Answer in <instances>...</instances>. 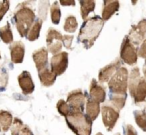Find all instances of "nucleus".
I'll return each mask as SVG.
<instances>
[{"label":"nucleus","mask_w":146,"mask_h":135,"mask_svg":"<svg viewBox=\"0 0 146 135\" xmlns=\"http://www.w3.org/2000/svg\"><path fill=\"white\" fill-rule=\"evenodd\" d=\"M104 26V20L99 16L87 18L82 24L78 34V42L82 43L85 48H90L99 36Z\"/></svg>","instance_id":"1"},{"label":"nucleus","mask_w":146,"mask_h":135,"mask_svg":"<svg viewBox=\"0 0 146 135\" xmlns=\"http://www.w3.org/2000/svg\"><path fill=\"white\" fill-rule=\"evenodd\" d=\"M26 4L27 2L18 5L13 15V20L21 37H27L29 30L35 22L34 11L31 7L26 6Z\"/></svg>","instance_id":"2"},{"label":"nucleus","mask_w":146,"mask_h":135,"mask_svg":"<svg viewBox=\"0 0 146 135\" xmlns=\"http://www.w3.org/2000/svg\"><path fill=\"white\" fill-rule=\"evenodd\" d=\"M68 127L76 135H90L92 130V122L87 115L79 111H71L66 117Z\"/></svg>","instance_id":"3"},{"label":"nucleus","mask_w":146,"mask_h":135,"mask_svg":"<svg viewBox=\"0 0 146 135\" xmlns=\"http://www.w3.org/2000/svg\"><path fill=\"white\" fill-rule=\"evenodd\" d=\"M128 88L135 104L144 102L146 100V80L140 77L138 67H135L131 70L128 79Z\"/></svg>","instance_id":"4"},{"label":"nucleus","mask_w":146,"mask_h":135,"mask_svg":"<svg viewBox=\"0 0 146 135\" xmlns=\"http://www.w3.org/2000/svg\"><path fill=\"white\" fill-rule=\"evenodd\" d=\"M108 87L112 94L126 95L128 88V71L125 67H120L108 82Z\"/></svg>","instance_id":"5"},{"label":"nucleus","mask_w":146,"mask_h":135,"mask_svg":"<svg viewBox=\"0 0 146 135\" xmlns=\"http://www.w3.org/2000/svg\"><path fill=\"white\" fill-rule=\"evenodd\" d=\"M120 58L123 62L128 65H134L137 62L138 59V52L136 47L132 44L127 36L123 39L120 49Z\"/></svg>","instance_id":"6"},{"label":"nucleus","mask_w":146,"mask_h":135,"mask_svg":"<svg viewBox=\"0 0 146 135\" xmlns=\"http://www.w3.org/2000/svg\"><path fill=\"white\" fill-rule=\"evenodd\" d=\"M86 103V96L83 91L77 89L70 92L67 97V104L69 105L71 111H79L83 112L84 105Z\"/></svg>","instance_id":"7"},{"label":"nucleus","mask_w":146,"mask_h":135,"mask_svg":"<svg viewBox=\"0 0 146 135\" xmlns=\"http://www.w3.org/2000/svg\"><path fill=\"white\" fill-rule=\"evenodd\" d=\"M62 39L63 35L58 30L49 28L46 37L47 49H48L49 52H51L54 55L57 54L62 48Z\"/></svg>","instance_id":"8"},{"label":"nucleus","mask_w":146,"mask_h":135,"mask_svg":"<svg viewBox=\"0 0 146 135\" xmlns=\"http://www.w3.org/2000/svg\"><path fill=\"white\" fill-rule=\"evenodd\" d=\"M68 66V53L59 52L51 58V71L56 76L63 74Z\"/></svg>","instance_id":"9"},{"label":"nucleus","mask_w":146,"mask_h":135,"mask_svg":"<svg viewBox=\"0 0 146 135\" xmlns=\"http://www.w3.org/2000/svg\"><path fill=\"white\" fill-rule=\"evenodd\" d=\"M146 34V19H142L136 25H133L129 31L127 37L133 45H139L145 40Z\"/></svg>","instance_id":"10"},{"label":"nucleus","mask_w":146,"mask_h":135,"mask_svg":"<svg viewBox=\"0 0 146 135\" xmlns=\"http://www.w3.org/2000/svg\"><path fill=\"white\" fill-rule=\"evenodd\" d=\"M101 113L103 124L105 125L108 131H111L115 126L118 118H119V112L109 105H103L101 109Z\"/></svg>","instance_id":"11"},{"label":"nucleus","mask_w":146,"mask_h":135,"mask_svg":"<svg viewBox=\"0 0 146 135\" xmlns=\"http://www.w3.org/2000/svg\"><path fill=\"white\" fill-rule=\"evenodd\" d=\"M120 65H121V61H120V59L117 58V59H115L113 62L110 63V64L106 65L105 67L100 69L99 74H98V81H99L100 83L109 82V80L116 73V71L121 67Z\"/></svg>","instance_id":"12"},{"label":"nucleus","mask_w":146,"mask_h":135,"mask_svg":"<svg viewBox=\"0 0 146 135\" xmlns=\"http://www.w3.org/2000/svg\"><path fill=\"white\" fill-rule=\"evenodd\" d=\"M33 60L35 62V66H36L38 72L44 70L45 68H47V63H48V52L47 49L42 47L40 49H37L36 51H34L32 54Z\"/></svg>","instance_id":"13"},{"label":"nucleus","mask_w":146,"mask_h":135,"mask_svg":"<svg viewBox=\"0 0 146 135\" xmlns=\"http://www.w3.org/2000/svg\"><path fill=\"white\" fill-rule=\"evenodd\" d=\"M18 83L22 92L25 95L31 94L34 91V83L32 81L30 73L28 71H23L18 76Z\"/></svg>","instance_id":"14"},{"label":"nucleus","mask_w":146,"mask_h":135,"mask_svg":"<svg viewBox=\"0 0 146 135\" xmlns=\"http://www.w3.org/2000/svg\"><path fill=\"white\" fill-rule=\"evenodd\" d=\"M10 54H11V61L15 64H19L24 59L25 47L21 41L13 42L10 45Z\"/></svg>","instance_id":"15"},{"label":"nucleus","mask_w":146,"mask_h":135,"mask_svg":"<svg viewBox=\"0 0 146 135\" xmlns=\"http://www.w3.org/2000/svg\"><path fill=\"white\" fill-rule=\"evenodd\" d=\"M89 94L90 98H92L93 100L97 101L98 103L104 102L106 97V92L104 90V88L97 83V81H95V79L91 81V84L89 87Z\"/></svg>","instance_id":"16"},{"label":"nucleus","mask_w":146,"mask_h":135,"mask_svg":"<svg viewBox=\"0 0 146 135\" xmlns=\"http://www.w3.org/2000/svg\"><path fill=\"white\" fill-rule=\"evenodd\" d=\"M119 9V2L118 1H110V0H104L103 1V9H102V19L104 21L108 20L112 15Z\"/></svg>","instance_id":"17"},{"label":"nucleus","mask_w":146,"mask_h":135,"mask_svg":"<svg viewBox=\"0 0 146 135\" xmlns=\"http://www.w3.org/2000/svg\"><path fill=\"white\" fill-rule=\"evenodd\" d=\"M86 115L87 117L90 119V120L94 121L96 118L98 117L100 112V106L99 103L97 101L93 100L92 98H87V101H86Z\"/></svg>","instance_id":"18"},{"label":"nucleus","mask_w":146,"mask_h":135,"mask_svg":"<svg viewBox=\"0 0 146 135\" xmlns=\"http://www.w3.org/2000/svg\"><path fill=\"white\" fill-rule=\"evenodd\" d=\"M11 134L12 135H33L32 131L28 126L23 124L19 118L13 119V124L11 126Z\"/></svg>","instance_id":"19"},{"label":"nucleus","mask_w":146,"mask_h":135,"mask_svg":"<svg viewBox=\"0 0 146 135\" xmlns=\"http://www.w3.org/2000/svg\"><path fill=\"white\" fill-rule=\"evenodd\" d=\"M38 76H39V79H40L41 84L46 87L53 85L55 80H56V75L51 70H49L48 68H45L44 70L38 72Z\"/></svg>","instance_id":"20"},{"label":"nucleus","mask_w":146,"mask_h":135,"mask_svg":"<svg viewBox=\"0 0 146 135\" xmlns=\"http://www.w3.org/2000/svg\"><path fill=\"white\" fill-rule=\"evenodd\" d=\"M13 122V117L10 112L5 110H0V126L3 131H7L11 127Z\"/></svg>","instance_id":"21"},{"label":"nucleus","mask_w":146,"mask_h":135,"mask_svg":"<svg viewBox=\"0 0 146 135\" xmlns=\"http://www.w3.org/2000/svg\"><path fill=\"white\" fill-rule=\"evenodd\" d=\"M42 22L43 20H41L40 18H37L35 20L34 24L32 25V27L29 30L28 34H27V39L29 41H35L40 35V30L42 27Z\"/></svg>","instance_id":"22"},{"label":"nucleus","mask_w":146,"mask_h":135,"mask_svg":"<svg viewBox=\"0 0 146 135\" xmlns=\"http://www.w3.org/2000/svg\"><path fill=\"white\" fill-rule=\"evenodd\" d=\"M80 6H81V17L85 21L88 17V14L95 9V1H92V0L80 1Z\"/></svg>","instance_id":"23"},{"label":"nucleus","mask_w":146,"mask_h":135,"mask_svg":"<svg viewBox=\"0 0 146 135\" xmlns=\"http://www.w3.org/2000/svg\"><path fill=\"white\" fill-rule=\"evenodd\" d=\"M0 37L4 43H11L13 41V34L9 23H7L0 28Z\"/></svg>","instance_id":"24"},{"label":"nucleus","mask_w":146,"mask_h":135,"mask_svg":"<svg viewBox=\"0 0 146 135\" xmlns=\"http://www.w3.org/2000/svg\"><path fill=\"white\" fill-rule=\"evenodd\" d=\"M77 27H78L77 20H76V18L73 16V15H69V16L65 19L64 30L66 31V32H69V33L75 32Z\"/></svg>","instance_id":"25"},{"label":"nucleus","mask_w":146,"mask_h":135,"mask_svg":"<svg viewBox=\"0 0 146 135\" xmlns=\"http://www.w3.org/2000/svg\"><path fill=\"white\" fill-rule=\"evenodd\" d=\"M126 97L127 95H114L112 94L110 96V101H111L112 105L115 107L116 109L120 110L124 107L126 102Z\"/></svg>","instance_id":"26"},{"label":"nucleus","mask_w":146,"mask_h":135,"mask_svg":"<svg viewBox=\"0 0 146 135\" xmlns=\"http://www.w3.org/2000/svg\"><path fill=\"white\" fill-rule=\"evenodd\" d=\"M134 117H135V121L138 126L143 131H146V111H135L134 112Z\"/></svg>","instance_id":"27"},{"label":"nucleus","mask_w":146,"mask_h":135,"mask_svg":"<svg viewBox=\"0 0 146 135\" xmlns=\"http://www.w3.org/2000/svg\"><path fill=\"white\" fill-rule=\"evenodd\" d=\"M59 2L55 1L52 4L50 8L51 11V19H52V22L54 24H59V21L61 18V11H60V7H59Z\"/></svg>","instance_id":"28"},{"label":"nucleus","mask_w":146,"mask_h":135,"mask_svg":"<svg viewBox=\"0 0 146 135\" xmlns=\"http://www.w3.org/2000/svg\"><path fill=\"white\" fill-rule=\"evenodd\" d=\"M8 84V72L2 64H0V92L4 91Z\"/></svg>","instance_id":"29"},{"label":"nucleus","mask_w":146,"mask_h":135,"mask_svg":"<svg viewBox=\"0 0 146 135\" xmlns=\"http://www.w3.org/2000/svg\"><path fill=\"white\" fill-rule=\"evenodd\" d=\"M57 110H58V112L64 117H66L67 115L71 112V109H70V107H69V105L67 104L63 99H61V100H59L58 102H57Z\"/></svg>","instance_id":"30"},{"label":"nucleus","mask_w":146,"mask_h":135,"mask_svg":"<svg viewBox=\"0 0 146 135\" xmlns=\"http://www.w3.org/2000/svg\"><path fill=\"white\" fill-rule=\"evenodd\" d=\"M48 5H49L48 1H42V2H40V7H39V9H38L39 18L43 21L46 19L47 10H48Z\"/></svg>","instance_id":"31"},{"label":"nucleus","mask_w":146,"mask_h":135,"mask_svg":"<svg viewBox=\"0 0 146 135\" xmlns=\"http://www.w3.org/2000/svg\"><path fill=\"white\" fill-rule=\"evenodd\" d=\"M9 6H10V2L9 1H1L0 2V21L2 20L5 13L8 11Z\"/></svg>","instance_id":"32"},{"label":"nucleus","mask_w":146,"mask_h":135,"mask_svg":"<svg viewBox=\"0 0 146 135\" xmlns=\"http://www.w3.org/2000/svg\"><path fill=\"white\" fill-rule=\"evenodd\" d=\"M73 41V36L72 35H63V39H62V43L66 48L70 49L71 48V44H72Z\"/></svg>","instance_id":"33"},{"label":"nucleus","mask_w":146,"mask_h":135,"mask_svg":"<svg viewBox=\"0 0 146 135\" xmlns=\"http://www.w3.org/2000/svg\"><path fill=\"white\" fill-rule=\"evenodd\" d=\"M138 56L146 59V39L142 42L141 46L138 49Z\"/></svg>","instance_id":"34"},{"label":"nucleus","mask_w":146,"mask_h":135,"mask_svg":"<svg viewBox=\"0 0 146 135\" xmlns=\"http://www.w3.org/2000/svg\"><path fill=\"white\" fill-rule=\"evenodd\" d=\"M124 132H125V135H137V132L134 129V127L130 124L126 125L124 128Z\"/></svg>","instance_id":"35"},{"label":"nucleus","mask_w":146,"mask_h":135,"mask_svg":"<svg viewBox=\"0 0 146 135\" xmlns=\"http://www.w3.org/2000/svg\"><path fill=\"white\" fill-rule=\"evenodd\" d=\"M61 5H63V6H69V5H75V1H64V0H62V1H60Z\"/></svg>","instance_id":"36"},{"label":"nucleus","mask_w":146,"mask_h":135,"mask_svg":"<svg viewBox=\"0 0 146 135\" xmlns=\"http://www.w3.org/2000/svg\"><path fill=\"white\" fill-rule=\"evenodd\" d=\"M143 74H144V79L146 80V62H145V64H144V66H143Z\"/></svg>","instance_id":"37"},{"label":"nucleus","mask_w":146,"mask_h":135,"mask_svg":"<svg viewBox=\"0 0 146 135\" xmlns=\"http://www.w3.org/2000/svg\"><path fill=\"white\" fill-rule=\"evenodd\" d=\"M96 135H103V134H102V133H100V132H99V133H97V134H96Z\"/></svg>","instance_id":"38"},{"label":"nucleus","mask_w":146,"mask_h":135,"mask_svg":"<svg viewBox=\"0 0 146 135\" xmlns=\"http://www.w3.org/2000/svg\"><path fill=\"white\" fill-rule=\"evenodd\" d=\"M115 135H120V134H119V133H117V134H115Z\"/></svg>","instance_id":"39"},{"label":"nucleus","mask_w":146,"mask_h":135,"mask_svg":"<svg viewBox=\"0 0 146 135\" xmlns=\"http://www.w3.org/2000/svg\"><path fill=\"white\" fill-rule=\"evenodd\" d=\"M0 58H1V55H0Z\"/></svg>","instance_id":"40"},{"label":"nucleus","mask_w":146,"mask_h":135,"mask_svg":"<svg viewBox=\"0 0 146 135\" xmlns=\"http://www.w3.org/2000/svg\"><path fill=\"white\" fill-rule=\"evenodd\" d=\"M0 127H1V126H0Z\"/></svg>","instance_id":"41"}]
</instances>
